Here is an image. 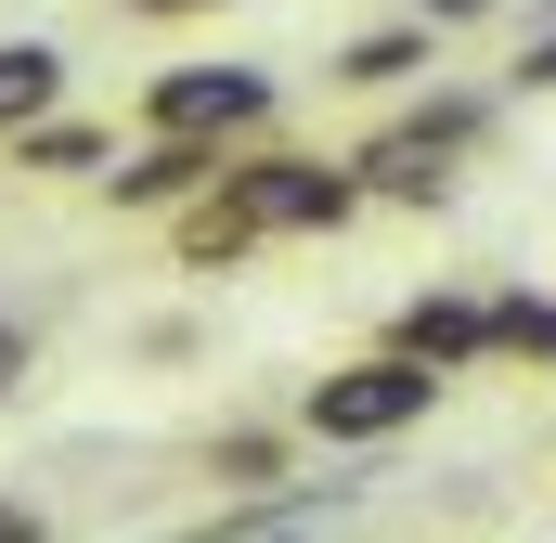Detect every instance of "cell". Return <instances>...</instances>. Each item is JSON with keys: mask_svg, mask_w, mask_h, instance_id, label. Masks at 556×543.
<instances>
[{"mask_svg": "<svg viewBox=\"0 0 556 543\" xmlns=\"http://www.w3.org/2000/svg\"><path fill=\"white\" fill-rule=\"evenodd\" d=\"M247 247H260V220L233 207V181H207V194L181 207V272H233Z\"/></svg>", "mask_w": 556, "mask_h": 543, "instance_id": "obj_9", "label": "cell"}, {"mask_svg": "<svg viewBox=\"0 0 556 543\" xmlns=\"http://www.w3.org/2000/svg\"><path fill=\"white\" fill-rule=\"evenodd\" d=\"M466 13H492V0H415V26H466Z\"/></svg>", "mask_w": 556, "mask_h": 543, "instance_id": "obj_16", "label": "cell"}, {"mask_svg": "<svg viewBox=\"0 0 556 543\" xmlns=\"http://www.w3.org/2000/svg\"><path fill=\"white\" fill-rule=\"evenodd\" d=\"M389 350H415V363H440V376L492 363V298H453V285H427V298H402Z\"/></svg>", "mask_w": 556, "mask_h": 543, "instance_id": "obj_4", "label": "cell"}, {"mask_svg": "<svg viewBox=\"0 0 556 543\" xmlns=\"http://www.w3.org/2000/svg\"><path fill=\"white\" fill-rule=\"evenodd\" d=\"M207 466H220V479H233V492H260V479H273V440H260V427H233V440H220V453H207Z\"/></svg>", "mask_w": 556, "mask_h": 543, "instance_id": "obj_12", "label": "cell"}, {"mask_svg": "<svg viewBox=\"0 0 556 543\" xmlns=\"http://www.w3.org/2000/svg\"><path fill=\"white\" fill-rule=\"evenodd\" d=\"M220 181L260 233H350L363 220V168H324V155H233Z\"/></svg>", "mask_w": 556, "mask_h": 543, "instance_id": "obj_2", "label": "cell"}, {"mask_svg": "<svg viewBox=\"0 0 556 543\" xmlns=\"http://www.w3.org/2000/svg\"><path fill=\"white\" fill-rule=\"evenodd\" d=\"M260 117H273V78H260V65H168V78H142V130L247 142Z\"/></svg>", "mask_w": 556, "mask_h": 543, "instance_id": "obj_3", "label": "cell"}, {"mask_svg": "<svg viewBox=\"0 0 556 543\" xmlns=\"http://www.w3.org/2000/svg\"><path fill=\"white\" fill-rule=\"evenodd\" d=\"M130 13H207V0H130Z\"/></svg>", "mask_w": 556, "mask_h": 543, "instance_id": "obj_17", "label": "cell"}, {"mask_svg": "<svg viewBox=\"0 0 556 543\" xmlns=\"http://www.w3.org/2000/svg\"><path fill=\"white\" fill-rule=\"evenodd\" d=\"M363 194H389V207H440V194H453V142H427L415 117L376 130V142H363Z\"/></svg>", "mask_w": 556, "mask_h": 543, "instance_id": "obj_6", "label": "cell"}, {"mask_svg": "<svg viewBox=\"0 0 556 543\" xmlns=\"http://www.w3.org/2000/svg\"><path fill=\"white\" fill-rule=\"evenodd\" d=\"M0 543H52V531H39V505H13V492H0Z\"/></svg>", "mask_w": 556, "mask_h": 543, "instance_id": "obj_15", "label": "cell"}, {"mask_svg": "<svg viewBox=\"0 0 556 543\" xmlns=\"http://www.w3.org/2000/svg\"><path fill=\"white\" fill-rule=\"evenodd\" d=\"M13 389H26V324L0 311V402H13Z\"/></svg>", "mask_w": 556, "mask_h": 543, "instance_id": "obj_14", "label": "cell"}, {"mask_svg": "<svg viewBox=\"0 0 556 543\" xmlns=\"http://www.w3.org/2000/svg\"><path fill=\"white\" fill-rule=\"evenodd\" d=\"M260 543H298V531H260Z\"/></svg>", "mask_w": 556, "mask_h": 543, "instance_id": "obj_18", "label": "cell"}, {"mask_svg": "<svg viewBox=\"0 0 556 543\" xmlns=\"http://www.w3.org/2000/svg\"><path fill=\"white\" fill-rule=\"evenodd\" d=\"M492 350H505V363H556V298L544 285H505V298H492Z\"/></svg>", "mask_w": 556, "mask_h": 543, "instance_id": "obj_11", "label": "cell"}, {"mask_svg": "<svg viewBox=\"0 0 556 543\" xmlns=\"http://www.w3.org/2000/svg\"><path fill=\"white\" fill-rule=\"evenodd\" d=\"M505 78H518V91H556V26H531V39H518V65H505Z\"/></svg>", "mask_w": 556, "mask_h": 543, "instance_id": "obj_13", "label": "cell"}, {"mask_svg": "<svg viewBox=\"0 0 556 543\" xmlns=\"http://www.w3.org/2000/svg\"><path fill=\"white\" fill-rule=\"evenodd\" d=\"M440 65V26H376V39H350L337 52V78L350 91H402V78H427Z\"/></svg>", "mask_w": 556, "mask_h": 543, "instance_id": "obj_8", "label": "cell"}, {"mask_svg": "<svg viewBox=\"0 0 556 543\" xmlns=\"http://www.w3.org/2000/svg\"><path fill=\"white\" fill-rule=\"evenodd\" d=\"M427 414H440V363H415V350H363V363H337V376L298 389V427L337 440V453L402 440V427H427Z\"/></svg>", "mask_w": 556, "mask_h": 543, "instance_id": "obj_1", "label": "cell"}, {"mask_svg": "<svg viewBox=\"0 0 556 543\" xmlns=\"http://www.w3.org/2000/svg\"><path fill=\"white\" fill-rule=\"evenodd\" d=\"M117 142L104 130H78V117H39V130H13V168H39V181H91Z\"/></svg>", "mask_w": 556, "mask_h": 543, "instance_id": "obj_10", "label": "cell"}, {"mask_svg": "<svg viewBox=\"0 0 556 543\" xmlns=\"http://www.w3.org/2000/svg\"><path fill=\"white\" fill-rule=\"evenodd\" d=\"M65 104V52L52 39H0V130H39Z\"/></svg>", "mask_w": 556, "mask_h": 543, "instance_id": "obj_7", "label": "cell"}, {"mask_svg": "<svg viewBox=\"0 0 556 543\" xmlns=\"http://www.w3.org/2000/svg\"><path fill=\"white\" fill-rule=\"evenodd\" d=\"M220 168H233L220 142H181V130H155V142L130 155V168H117V207H194V194H207Z\"/></svg>", "mask_w": 556, "mask_h": 543, "instance_id": "obj_5", "label": "cell"}]
</instances>
